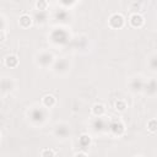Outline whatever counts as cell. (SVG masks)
<instances>
[{
    "label": "cell",
    "instance_id": "obj_1",
    "mask_svg": "<svg viewBox=\"0 0 157 157\" xmlns=\"http://www.w3.org/2000/svg\"><path fill=\"white\" fill-rule=\"evenodd\" d=\"M27 117L34 125H42L48 118V110L43 105H33L27 110Z\"/></svg>",
    "mask_w": 157,
    "mask_h": 157
},
{
    "label": "cell",
    "instance_id": "obj_2",
    "mask_svg": "<svg viewBox=\"0 0 157 157\" xmlns=\"http://www.w3.org/2000/svg\"><path fill=\"white\" fill-rule=\"evenodd\" d=\"M36 63L40 67H49V66H53V64L55 63V56L49 50H42V52L37 53Z\"/></svg>",
    "mask_w": 157,
    "mask_h": 157
},
{
    "label": "cell",
    "instance_id": "obj_3",
    "mask_svg": "<svg viewBox=\"0 0 157 157\" xmlns=\"http://www.w3.org/2000/svg\"><path fill=\"white\" fill-rule=\"evenodd\" d=\"M125 25V17L120 12H114L108 18V26L112 29H120Z\"/></svg>",
    "mask_w": 157,
    "mask_h": 157
},
{
    "label": "cell",
    "instance_id": "obj_4",
    "mask_svg": "<svg viewBox=\"0 0 157 157\" xmlns=\"http://www.w3.org/2000/svg\"><path fill=\"white\" fill-rule=\"evenodd\" d=\"M108 129L112 135L114 136H121L125 132V124L120 119H114L108 123Z\"/></svg>",
    "mask_w": 157,
    "mask_h": 157
},
{
    "label": "cell",
    "instance_id": "obj_5",
    "mask_svg": "<svg viewBox=\"0 0 157 157\" xmlns=\"http://www.w3.org/2000/svg\"><path fill=\"white\" fill-rule=\"evenodd\" d=\"M69 67H70V63L65 58H60V59L55 60V63L52 66V70L58 75H63L69 71Z\"/></svg>",
    "mask_w": 157,
    "mask_h": 157
},
{
    "label": "cell",
    "instance_id": "obj_6",
    "mask_svg": "<svg viewBox=\"0 0 157 157\" xmlns=\"http://www.w3.org/2000/svg\"><path fill=\"white\" fill-rule=\"evenodd\" d=\"M145 87V81L141 76H134L132 78H130L129 81V90L132 93H139L141 91H144Z\"/></svg>",
    "mask_w": 157,
    "mask_h": 157
},
{
    "label": "cell",
    "instance_id": "obj_7",
    "mask_svg": "<svg viewBox=\"0 0 157 157\" xmlns=\"http://www.w3.org/2000/svg\"><path fill=\"white\" fill-rule=\"evenodd\" d=\"M53 134L58 137V139H66L70 134V126L66 123H58L54 126Z\"/></svg>",
    "mask_w": 157,
    "mask_h": 157
},
{
    "label": "cell",
    "instance_id": "obj_8",
    "mask_svg": "<svg viewBox=\"0 0 157 157\" xmlns=\"http://www.w3.org/2000/svg\"><path fill=\"white\" fill-rule=\"evenodd\" d=\"M129 25L132 28H141L145 25V17L141 13L131 12L129 16Z\"/></svg>",
    "mask_w": 157,
    "mask_h": 157
},
{
    "label": "cell",
    "instance_id": "obj_9",
    "mask_svg": "<svg viewBox=\"0 0 157 157\" xmlns=\"http://www.w3.org/2000/svg\"><path fill=\"white\" fill-rule=\"evenodd\" d=\"M144 92L147 96H155L157 93V80L156 78H150L148 81H145Z\"/></svg>",
    "mask_w": 157,
    "mask_h": 157
},
{
    "label": "cell",
    "instance_id": "obj_10",
    "mask_svg": "<svg viewBox=\"0 0 157 157\" xmlns=\"http://www.w3.org/2000/svg\"><path fill=\"white\" fill-rule=\"evenodd\" d=\"M33 25V17L29 13H22L18 17V26L21 28H29Z\"/></svg>",
    "mask_w": 157,
    "mask_h": 157
},
{
    "label": "cell",
    "instance_id": "obj_11",
    "mask_svg": "<svg viewBox=\"0 0 157 157\" xmlns=\"http://www.w3.org/2000/svg\"><path fill=\"white\" fill-rule=\"evenodd\" d=\"M42 105L43 107H45L47 109H49V108H53V107H55V104H56V98L53 96V94H50V93H47V94H44L43 97H42Z\"/></svg>",
    "mask_w": 157,
    "mask_h": 157
},
{
    "label": "cell",
    "instance_id": "obj_12",
    "mask_svg": "<svg viewBox=\"0 0 157 157\" xmlns=\"http://www.w3.org/2000/svg\"><path fill=\"white\" fill-rule=\"evenodd\" d=\"M18 63H20V60H18L17 55H15V54H9V55H6L5 59H4L5 66H7V67H10V69L17 67V66H18Z\"/></svg>",
    "mask_w": 157,
    "mask_h": 157
},
{
    "label": "cell",
    "instance_id": "obj_13",
    "mask_svg": "<svg viewBox=\"0 0 157 157\" xmlns=\"http://www.w3.org/2000/svg\"><path fill=\"white\" fill-rule=\"evenodd\" d=\"M91 114L96 118H101L105 114V107L102 103H94L91 108Z\"/></svg>",
    "mask_w": 157,
    "mask_h": 157
},
{
    "label": "cell",
    "instance_id": "obj_14",
    "mask_svg": "<svg viewBox=\"0 0 157 157\" xmlns=\"http://www.w3.org/2000/svg\"><path fill=\"white\" fill-rule=\"evenodd\" d=\"M13 88H15L13 80L11 77H2V80H1V91H2V93L7 92V91L11 92Z\"/></svg>",
    "mask_w": 157,
    "mask_h": 157
},
{
    "label": "cell",
    "instance_id": "obj_15",
    "mask_svg": "<svg viewBox=\"0 0 157 157\" xmlns=\"http://www.w3.org/2000/svg\"><path fill=\"white\" fill-rule=\"evenodd\" d=\"M92 142V139L88 134H82L80 137H78V145L82 147V148H87Z\"/></svg>",
    "mask_w": 157,
    "mask_h": 157
},
{
    "label": "cell",
    "instance_id": "obj_16",
    "mask_svg": "<svg viewBox=\"0 0 157 157\" xmlns=\"http://www.w3.org/2000/svg\"><path fill=\"white\" fill-rule=\"evenodd\" d=\"M34 7L37 11H47L49 7V2L47 0H37L34 2Z\"/></svg>",
    "mask_w": 157,
    "mask_h": 157
},
{
    "label": "cell",
    "instance_id": "obj_17",
    "mask_svg": "<svg viewBox=\"0 0 157 157\" xmlns=\"http://www.w3.org/2000/svg\"><path fill=\"white\" fill-rule=\"evenodd\" d=\"M147 64H148V67L152 71H157V53H153L152 55L148 56Z\"/></svg>",
    "mask_w": 157,
    "mask_h": 157
},
{
    "label": "cell",
    "instance_id": "obj_18",
    "mask_svg": "<svg viewBox=\"0 0 157 157\" xmlns=\"http://www.w3.org/2000/svg\"><path fill=\"white\" fill-rule=\"evenodd\" d=\"M128 108V104L125 102V99H117L114 102V109L118 112H125Z\"/></svg>",
    "mask_w": 157,
    "mask_h": 157
},
{
    "label": "cell",
    "instance_id": "obj_19",
    "mask_svg": "<svg viewBox=\"0 0 157 157\" xmlns=\"http://www.w3.org/2000/svg\"><path fill=\"white\" fill-rule=\"evenodd\" d=\"M146 128L150 132H157V118H152L147 121Z\"/></svg>",
    "mask_w": 157,
    "mask_h": 157
},
{
    "label": "cell",
    "instance_id": "obj_20",
    "mask_svg": "<svg viewBox=\"0 0 157 157\" xmlns=\"http://www.w3.org/2000/svg\"><path fill=\"white\" fill-rule=\"evenodd\" d=\"M55 150L53 148H43L40 151V157H55Z\"/></svg>",
    "mask_w": 157,
    "mask_h": 157
},
{
    "label": "cell",
    "instance_id": "obj_21",
    "mask_svg": "<svg viewBox=\"0 0 157 157\" xmlns=\"http://www.w3.org/2000/svg\"><path fill=\"white\" fill-rule=\"evenodd\" d=\"M130 7L134 10V12H137V13H140V12L144 11V10H142V9H144V4H142V2H136V1H135V2H132V4L130 5Z\"/></svg>",
    "mask_w": 157,
    "mask_h": 157
},
{
    "label": "cell",
    "instance_id": "obj_22",
    "mask_svg": "<svg viewBox=\"0 0 157 157\" xmlns=\"http://www.w3.org/2000/svg\"><path fill=\"white\" fill-rule=\"evenodd\" d=\"M63 9H65V10H69L71 6H74V5H76L77 4V1H65V0H61V1H59L58 2Z\"/></svg>",
    "mask_w": 157,
    "mask_h": 157
},
{
    "label": "cell",
    "instance_id": "obj_23",
    "mask_svg": "<svg viewBox=\"0 0 157 157\" xmlns=\"http://www.w3.org/2000/svg\"><path fill=\"white\" fill-rule=\"evenodd\" d=\"M5 39H6V31H0V40L5 42Z\"/></svg>",
    "mask_w": 157,
    "mask_h": 157
},
{
    "label": "cell",
    "instance_id": "obj_24",
    "mask_svg": "<svg viewBox=\"0 0 157 157\" xmlns=\"http://www.w3.org/2000/svg\"><path fill=\"white\" fill-rule=\"evenodd\" d=\"M74 157H88V156H87V153H86V152L80 151V152H77V153H76Z\"/></svg>",
    "mask_w": 157,
    "mask_h": 157
},
{
    "label": "cell",
    "instance_id": "obj_25",
    "mask_svg": "<svg viewBox=\"0 0 157 157\" xmlns=\"http://www.w3.org/2000/svg\"><path fill=\"white\" fill-rule=\"evenodd\" d=\"M134 157H145V156H142V155H136V156H134Z\"/></svg>",
    "mask_w": 157,
    "mask_h": 157
}]
</instances>
